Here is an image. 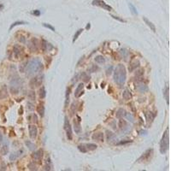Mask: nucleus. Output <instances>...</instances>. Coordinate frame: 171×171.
Returning a JSON list of instances; mask_svg holds the SVG:
<instances>
[{"mask_svg":"<svg viewBox=\"0 0 171 171\" xmlns=\"http://www.w3.org/2000/svg\"><path fill=\"white\" fill-rule=\"evenodd\" d=\"M169 128H167L166 131L163 134L162 140L160 141V152L162 154H165L166 152L169 150Z\"/></svg>","mask_w":171,"mask_h":171,"instance_id":"7ed1b4c3","label":"nucleus"},{"mask_svg":"<svg viewBox=\"0 0 171 171\" xmlns=\"http://www.w3.org/2000/svg\"><path fill=\"white\" fill-rule=\"evenodd\" d=\"M28 98H29L30 100H32V101L35 100V93H34V91H30L29 93H28Z\"/></svg>","mask_w":171,"mask_h":171,"instance_id":"f704fd0d","label":"nucleus"},{"mask_svg":"<svg viewBox=\"0 0 171 171\" xmlns=\"http://www.w3.org/2000/svg\"><path fill=\"white\" fill-rule=\"evenodd\" d=\"M95 62L98 64H103V63H105V59L103 56H97L95 57Z\"/></svg>","mask_w":171,"mask_h":171,"instance_id":"5701e85b","label":"nucleus"},{"mask_svg":"<svg viewBox=\"0 0 171 171\" xmlns=\"http://www.w3.org/2000/svg\"><path fill=\"white\" fill-rule=\"evenodd\" d=\"M139 67H140V62L138 61V60H133V61H131V63L129 64L128 70H129V72H133L134 70L137 69Z\"/></svg>","mask_w":171,"mask_h":171,"instance_id":"f8f14e48","label":"nucleus"},{"mask_svg":"<svg viewBox=\"0 0 171 171\" xmlns=\"http://www.w3.org/2000/svg\"><path fill=\"white\" fill-rule=\"evenodd\" d=\"M22 50H21V48L18 46V45H15L14 46V54H15V57H16V58H18L19 57V56L21 55V53H22Z\"/></svg>","mask_w":171,"mask_h":171,"instance_id":"b1692460","label":"nucleus"},{"mask_svg":"<svg viewBox=\"0 0 171 171\" xmlns=\"http://www.w3.org/2000/svg\"><path fill=\"white\" fill-rule=\"evenodd\" d=\"M23 24H28L27 22H14L13 24H11V26H10V30H11L13 28H15V27H16V26H18V25H23Z\"/></svg>","mask_w":171,"mask_h":171,"instance_id":"72a5a7b5","label":"nucleus"},{"mask_svg":"<svg viewBox=\"0 0 171 171\" xmlns=\"http://www.w3.org/2000/svg\"><path fill=\"white\" fill-rule=\"evenodd\" d=\"M28 129H29V135L31 137V139H35L37 137V134H38V129H37V127L35 125H29L28 127Z\"/></svg>","mask_w":171,"mask_h":171,"instance_id":"6e6552de","label":"nucleus"},{"mask_svg":"<svg viewBox=\"0 0 171 171\" xmlns=\"http://www.w3.org/2000/svg\"><path fill=\"white\" fill-rule=\"evenodd\" d=\"M28 47L30 48V50L33 51H36L39 49V43H38V39H33L31 41L29 42V45H28Z\"/></svg>","mask_w":171,"mask_h":171,"instance_id":"9b49d317","label":"nucleus"},{"mask_svg":"<svg viewBox=\"0 0 171 171\" xmlns=\"http://www.w3.org/2000/svg\"><path fill=\"white\" fill-rule=\"evenodd\" d=\"M163 95H164V98L166 99L167 104H169V87H166L165 89L163 90Z\"/></svg>","mask_w":171,"mask_h":171,"instance_id":"6ab92c4d","label":"nucleus"},{"mask_svg":"<svg viewBox=\"0 0 171 171\" xmlns=\"http://www.w3.org/2000/svg\"><path fill=\"white\" fill-rule=\"evenodd\" d=\"M51 160L50 158L47 159V162H46V165L45 166V170H51Z\"/></svg>","mask_w":171,"mask_h":171,"instance_id":"58836bf2","label":"nucleus"},{"mask_svg":"<svg viewBox=\"0 0 171 171\" xmlns=\"http://www.w3.org/2000/svg\"><path fill=\"white\" fill-rule=\"evenodd\" d=\"M143 21H144L145 22H146V25H147L148 27H149V28H151V30H152V31H153L154 33H155V32H156V27H155V25H154V24L152 23V22H150L149 20H148L146 17H143Z\"/></svg>","mask_w":171,"mask_h":171,"instance_id":"f3484780","label":"nucleus"},{"mask_svg":"<svg viewBox=\"0 0 171 171\" xmlns=\"http://www.w3.org/2000/svg\"><path fill=\"white\" fill-rule=\"evenodd\" d=\"M93 5H96V6H99V7H101V8L106 10L107 11H112L113 10L112 7L110 6L109 4H107L106 3L104 2V1H103V0H93Z\"/></svg>","mask_w":171,"mask_h":171,"instance_id":"39448f33","label":"nucleus"},{"mask_svg":"<svg viewBox=\"0 0 171 171\" xmlns=\"http://www.w3.org/2000/svg\"><path fill=\"white\" fill-rule=\"evenodd\" d=\"M28 169H29L30 170H37V167H36V165L34 164V162H33V163H30L29 164H28Z\"/></svg>","mask_w":171,"mask_h":171,"instance_id":"37998d69","label":"nucleus"},{"mask_svg":"<svg viewBox=\"0 0 171 171\" xmlns=\"http://www.w3.org/2000/svg\"><path fill=\"white\" fill-rule=\"evenodd\" d=\"M121 54H122V57L124 58V60H127L128 59V51H127L126 49H122L121 50Z\"/></svg>","mask_w":171,"mask_h":171,"instance_id":"c756f323","label":"nucleus"},{"mask_svg":"<svg viewBox=\"0 0 171 171\" xmlns=\"http://www.w3.org/2000/svg\"><path fill=\"white\" fill-rule=\"evenodd\" d=\"M93 140L97 141H104V134L103 133H96L93 135Z\"/></svg>","mask_w":171,"mask_h":171,"instance_id":"2eb2a0df","label":"nucleus"},{"mask_svg":"<svg viewBox=\"0 0 171 171\" xmlns=\"http://www.w3.org/2000/svg\"><path fill=\"white\" fill-rule=\"evenodd\" d=\"M3 8H4V5H3V4H0V10L3 9Z\"/></svg>","mask_w":171,"mask_h":171,"instance_id":"864d4df0","label":"nucleus"},{"mask_svg":"<svg viewBox=\"0 0 171 171\" xmlns=\"http://www.w3.org/2000/svg\"><path fill=\"white\" fill-rule=\"evenodd\" d=\"M26 145L28 146V147L30 150H34L35 149V145H34L33 143H31L30 141H26Z\"/></svg>","mask_w":171,"mask_h":171,"instance_id":"a19ab883","label":"nucleus"},{"mask_svg":"<svg viewBox=\"0 0 171 171\" xmlns=\"http://www.w3.org/2000/svg\"><path fill=\"white\" fill-rule=\"evenodd\" d=\"M77 118H78V121L77 120H74V129H75V133L76 134H80L81 133V118L79 117V116H77Z\"/></svg>","mask_w":171,"mask_h":171,"instance_id":"ddd939ff","label":"nucleus"},{"mask_svg":"<svg viewBox=\"0 0 171 171\" xmlns=\"http://www.w3.org/2000/svg\"><path fill=\"white\" fill-rule=\"evenodd\" d=\"M152 155H153V149H148L146 152H144L143 155L137 160V162H146L149 161L152 158Z\"/></svg>","mask_w":171,"mask_h":171,"instance_id":"20e7f679","label":"nucleus"},{"mask_svg":"<svg viewBox=\"0 0 171 171\" xmlns=\"http://www.w3.org/2000/svg\"><path fill=\"white\" fill-rule=\"evenodd\" d=\"M8 96V93H7V89H6L5 87H3L1 90H0V99L2 98H4Z\"/></svg>","mask_w":171,"mask_h":171,"instance_id":"4be33fe9","label":"nucleus"},{"mask_svg":"<svg viewBox=\"0 0 171 171\" xmlns=\"http://www.w3.org/2000/svg\"><path fill=\"white\" fill-rule=\"evenodd\" d=\"M37 112L39 113V115L41 117L45 116V106H44L43 104H39L37 106Z\"/></svg>","mask_w":171,"mask_h":171,"instance_id":"dca6fc26","label":"nucleus"},{"mask_svg":"<svg viewBox=\"0 0 171 171\" xmlns=\"http://www.w3.org/2000/svg\"><path fill=\"white\" fill-rule=\"evenodd\" d=\"M145 116H146V121L148 122V123L152 122V121H153L154 117H155V115H153L152 112H146V114H145Z\"/></svg>","mask_w":171,"mask_h":171,"instance_id":"aec40b11","label":"nucleus"},{"mask_svg":"<svg viewBox=\"0 0 171 171\" xmlns=\"http://www.w3.org/2000/svg\"><path fill=\"white\" fill-rule=\"evenodd\" d=\"M125 114H126V111H125L123 109H119V110H117V112H116V116H117L118 118H122L125 116Z\"/></svg>","mask_w":171,"mask_h":171,"instance_id":"c85d7f7f","label":"nucleus"},{"mask_svg":"<svg viewBox=\"0 0 171 171\" xmlns=\"http://www.w3.org/2000/svg\"><path fill=\"white\" fill-rule=\"evenodd\" d=\"M137 90L140 92V93H146L148 91V87L146 84H144V83H141L140 82L139 84L137 85V87H136Z\"/></svg>","mask_w":171,"mask_h":171,"instance_id":"4468645a","label":"nucleus"},{"mask_svg":"<svg viewBox=\"0 0 171 171\" xmlns=\"http://www.w3.org/2000/svg\"><path fill=\"white\" fill-rule=\"evenodd\" d=\"M83 88H84V84H83V83H80V84L77 86L76 89H75V96L76 97V98H80V97L84 93Z\"/></svg>","mask_w":171,"mask_h":171,"instance_id":"9d476101","label":"nucleus"},{"mask_svg":"<svg viewBox=\"0 0 171 171\" xmlns=\"http://www.w3.org/2000/svg\"><path fill=\"white\" fill-rule=\"evenodd\" d=\"M126 122L124 120H122V119H121L120 121H119V127H120V128H122V129H123V128H125V127H126Z\"/></svg>","mask_w":171,"mask_h":171,"instance_id":"ea45409f","label":"nucleus"},{"mask_svg":"<svg viewBox=\"0 0 171 171\" xmlns=\"http://www.w3.org/2000/svg\"><path fill=\"white\" fill-rule=\"evenodd\" d=\"M39 98H45V95H46V91H45V87H42L41 88L39 89Z\"/></svg>","mask_w":171,"mask_h":171,"instance_id":"cd10ccee","label":"nucleus"},{"mask_svg":"<svg viewBox=\"0 0 171 171\" xmlns=\"http://www.w3.org/2000/svg\"><path fill=\"white\" fill-rule=\"evenodd\" d=\"M81 78L84 82H88V81H90V77H89V75H87V73H85V72H83V73L81 74Z\"/></svg>","mask_w":171,"mask_h":171,"instance_id":"393cba45","label":"nucleus"},{"mask_svg":"<svg viewBox=\"0 0 171 171\" xmlns=\"http://www.w3.org/2000/svg\"><path fill=\"white\" fill-rule=\"evenodd\" d=\"M33 14H34V16H40V11H39V10H34V12H33Z\"/></svg>","mask_w":171,"mask_h":171,"instance_id":"09e8293b","label":"nucleus"},{"mask_svg":"<svg viewBox=\"0 0 171 171\" xmlns=\"http://www.w3.org/2000/svg\"><path fill=\"white\" fill-rule=\"evenodd\" d=\"M28 119H29V121H31V122H38L37 121V116L34 115V114H33L31 116H29Z\"/></svg>","mask_w":171,"mask_h":171,"instance_id":"c03bdc74","label":"nucleus"},{"mask_svg":"<svg viewBox=\"0 0 171 171\" xmlns=\"http://www.w3.org/2000/svg\"><path fill=\"white\" fill-rule=\"evenodd\" d=\"M128 7H129V9H130V11L132 12L134 15L137 16V15H138V11H137V9L135 8V6H134L133 4H131V3H128Z\"/></svg>","mask_w":171,"mask_h":171,"instance_id":"bb28decb","label":"nucleus"},{"mask_svg":"<svg viewBox=\"0 0 171 171\" xmlns=\"http://www.w3.org/2000/svg\"><path fill=\"white\" fill-rule=\"evenodd\" d=\"M7 152H8V146H3V148H2V153H3V155H5Z\"/></svg>","mask_w":171,"mask_h":171,"instance_id":"a18cd8bd","label":"nucleus"},{"mask_svg":"<svg viewBox=\"0 0 171 171\" xmlns=\"http://www.w3.org/2000/svg\"><path fill=\"white\" fill-rule=\"evenodd\" d=\"M129 142H131L130 140H128V141H122L119 143V145H122V144H127V143H129Z\"/></svg>","mask_w":171,"mask_h":171,"instance_id":"8fccbe9b","label":"nucleus"},{"mask_svg":"<svg viewBox=\"0 0 171 171\" xmlns=\"http://www.w3.org/2000/svg\"><path fill=\"white\" fill-rule=\"evenodd\" d=\"M112 69H113V67H112V66H110V68H108V69H107V70H106L107 75H110V74H111V71H112Z\"/></svg>","mask_w":171,"mask_h":171,"instance_id":"de8ad7c7","label":"nucleus"},{"mask_svg":"<svg viewBox=\"0 0 171 171\" xmlns=\"http://www.w3.org/2000/svg\"><path fill=\"white\" fill-rule=\"evenodd\" d=\"M78 149H79V151H80L81 152H82V153H87V149L85 145H80V146H78Z\"/></svg>","mask_w":171,"mask_h":171,"instance_id":"473e14b6","label":"nucleus"},{"mask_svg":"<svg viewBox=\"0 0 171 171\" xmlns=\"http://www.w3.org/2000/svg\"><path fill=\"white\" fill-rule=\"evenodd\" d=\"M43 157V150H38L37 152H35L33 154V158L38 163H40Z\"/></svg>","mask_w":171,"mask_h":171,"instance_id":"1a4fd4ad","label":"nucleus"},{"mask_svg":"<svg viewBox=\"0 0 171 171\" xmlns=\"http://www.w3.org/2000/svg\"><path fill=\"white\" fill-rule=\"evenodd\" d=\"M69 93H70V88H67L66 90V94H65V108H67L68 105H69Z\"/></svg>","mask_w":171,"mask_h":171,"instance_id":"412c9836","label":"nucleus"},{"mask_svg":"<svg viewBox=\"0 0 171 171\" xmlns=\"http://www.w3.org/2000/svg\"><path fill=\"white\" fill-rule=\"evenodd\" d=\"M48 45H49V44H48L47 42L45 41V40H42L41 46H42V50H43L44 51H46V50H47Z\"/></svg>","mask_w":171,"mask_h":171,"instance_id":"c9c22d12","label":"nucleus"},{"mask_svg":"<svg viewBox=\"0 0 171 171\" xmlns=\"http://www.w3.org/2000/svg\"><path fill=\"white\" fill-rule=\"evenodd\" d=\"M42 78L40 76H38V77H34V78H33L29 82V85L30 87H32V88H35V87H39V86H40L42 83Z\"/></svg>","mask_w":171,"mask_h":171,"instance_id":"0eeeda50","label":"nucleus"},{"mask_svg":"<svg viewBox=\"0 0 171 171\" xmlns=\"http://www.w3.org/2000/svg\"><path fill=\"white\" fill-rule=\"evenodd\" d=\"M85 146H86L87 149L89 150V151H94V150H96L97 147H98V146H97V145H95V144H93V143L87 144V145H85Z\"/></svg>","mask_w":171,"mask_h":171,"instance_id":"a878e982","label":"nucleus"},{"mask_svg":"<svg viewBox=\"0 0 171 171\" xmlns=\"http://www.w3.org/2000/svg\"><path fill=\"white\" fill-rule=\"evenodd\" d=\"M64 129H65V131H66V134H67L68 139H69V140H72V139H73L72 128H71L70 123H69L67 117H65V120H64Z\"/></svg>","mask_w":171,"mask_h":171,"instance_id":"423d86ee","label":"nucleus"},{"mask_svg":"<svg viewBox=\"0 0 171 171\" xmlns=\"http://www.w3.org/2000/svg\"><path fill=\"white\" fill-rule=\"evenodd\" d=\"M127 79L126 68L123 64H118L114 71V81L118 86H123Z\"/></svg>","mask_w":171,"mask_h":171,"instance_id":"f03ea898","label":"nucleus"},{"mask_svg":"<svg viewBox=\"0 0 171 171\" xmlns=\"http://www.w3.org/2000/svg\"><path fill=\"white\" fill-rule=\"evenodd\" d=\"M43 26H44V27H45V28H48V29H51L52 32H55V31H56L55 28H54V27H52V26H51V24H48V23H43Z\"/></svg>","mask_w":171,"mask_h":171,"instance_id":"4c0bfd02","label":"nucleus"},{"mask_svg":"<svg viewBox=\"0 0 171 171\" xmlns=\"http://www.w3.org/2000/svg\"><path fill=\"white\" fill-rule=\"evenodd\" d=\"M42 70H43V64H42L40 59L38 58V57L32 58L30 61H28L26 63L25 71L29 76L37 75L39 72H41Z\"/></svg>","mask_w":171,"mask_h":171,"instance_id":"f257e3e1","label":"nucleus"},{"mask_svg":"<svg viewBox=\"0 0 171 171\" xmlns=\"http://www.w3.org/2000/svg\"><path fill=\"white\" fill-rule=\"evenodd\" d=\"M2 140H3V135L2 134H1V132H0V143L2 142Z\"/></svg>","mask_w":171,"mask_h":171,"instance_id":"3c124183","label":"nucleus"},{"mask_svg":"<svg viewBox=\"0 0 171 171\" xmlns=\"http://www.w3.org/2000/svg\"><path fill=\"white\" fill-rule=\"evenodd\" d=\"M98 69V68L97 67L96 65H92V67L88 69V71L90 72V73H93V72H96Z\"/></svg>","mask_w":171,"mask_h":171,"instance_id":"79ce46f5","label":"nucleus"},{"mask_svg":"<svg viewBox=\"0 0 171 171\" xmlns=\"http://www.w3.org/2000/svg\"><path fill=\"white\" fill-rule=\"evenodd\" d=\"M124 117H126L128 121H131V122H134V116H133V115H132V114H130V113L126 112V114H125V116H124Z\"/></svg>","mask_w":171,"mask_h":171,"instance_id":"e433bc0d","label":"nucleus"},{"mask_svg":"<svg viewBox=\"0 0 171 171\" xmlns=\"http://www.w3.org/2000/svg\"><path fill=\"white\" fill-rule=\"evenodd\" d=\"M122 98H123L124 100H130L132 98V94L128 89H125L123 91V93H122Z\"/></svg>","mask_w":171,"mask_h":171,"instance_id":"a211bd4d","label":"nucleus"},{"mask_svg":"<svg viewBox=\"0 0 171 171\" xmlns=\"http://www.w3.org/2000/svg\"><path fill=\"white\" fill-rule=\"evenodd\" d=\"M111 17H113L114 19L117 20V21H119V22H126L125 20L122 19V18H120V17H118V16H113V15H111Z\"/></svg>","mask_w":171,"mask_h":171,"instance_id":"49530a36","label":"nucleus"},{"mask_svg":"<svg viewBox=\"0 0 171 171\" xmlns=\"http://www.w3.org/2000/svg\"><path fill=\"white\" fill-rule=\"evenodd\" d=\"M22 151H19L18 152H16V153L11 154V155H10V159L11 160V161H13V160H16V158H17V157L20 156V153H22Z\"/></svg>","mask_w":171,"mask_h":171,"instance_id":"2f4dec72","label":"nucleus"},{"mask_svg":"<svg viewBox=\"0 0 171 171\" xmlns=\"http://www.w3.org/2000/svg\"><path fill=\"white\" fill-rule=\"evenodd\" d=\"M83 32V29L82 28H80V29L78 30V31H76V33H75V34L74 35V38H73V43H75V40H76L77 39L79 38V36L81 35V34Z\"/></svg>","mask_w":171,"mask_h":171,"instance_id":"7c9ffc66","label":"nucleus"},{"mask_svg":"<svg viewBox=\"0 0 171 171\" xmlns=\"http://www.w3.org/2000/svg\"><path fill=\"white\" fill-rule=\"evenodd\" d=\"M90 28H91V25H90V23H88V24L87 25V29H89Z\"/></svg>","mask_w":171,"mask_h":171,"instance_id":"603ef678","label":"nucleus"}]
</instances>
